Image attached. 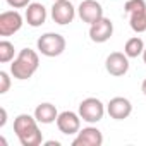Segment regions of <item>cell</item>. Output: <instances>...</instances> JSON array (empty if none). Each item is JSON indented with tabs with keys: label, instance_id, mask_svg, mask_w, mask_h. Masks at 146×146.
Listing matches in <instances>:
<instances>
[{
	"label": "cell",
	"instance_id": "cell-1",
	"mask_svg": "<svg viewBox=\"0 0 146 146\" xmlns=\"http://www.w3.org/2000/svg\"><path fill=\"white\" fill-rule=\"evenodd\" d=\"M14 132L23 146H40L43 143V134L38 127V120L29 113H21L14 119Z\"/></svg>",
	"mask_w": 146,
	"mask_h": 146
},
{
	"label": "cell",
	"instance_id": "cell-2",
	"mask_svg": "<svg viewBox=\"0 0 146 146\" xmlns=\"http://www.w3.org/2000/svg\"><path fill=\"white\" fill-rule=\"evenodd\" d=\"M38 67H40L38 53L31 48H23L19 52V55L14 58V62L11 64V74H12V78L19 79V81H26V79L33 78Z\"/></svg>",
	"mask_w": 146,
	"mask_h": 146
},
{
	"label": "cell",
	"instance_id": "cell-3",
	"mask_svg": "<svg viewBox=\"0 0 146 146\" xmlns=\"http://www.w3.org/2000/svg\"><path fill=\"white\" fill-rule=\"evenodd\" d=\"M36 46L45 57H58L65 50V38L58 33H45L38 38Z\"/></svg>",
	"mask_w": 146,
	"mask_h": 146
},
{
	"label": "cell",
	"instance_id": "cell-4",
	"mask_svg": "<svg viewBox=\"0 0 146 146\" xmlns=\"http://www.w3.org/2000/svg\"><path fill=\"white\" fill-rule=\"evenodd\" d=\"M79 115L88 124H96L105 115V105L98 98H86L79 103Z\"/></svg>",
	"mask_w": 146,
	"mask_h": 146
},
{
	"label": "cell",
	"instance_id": "cell-5",
	"mask_svg": "<svg viewBox=\"0 0 146 146\" xmlns=\"http://www.w3.org/2000/svg\"><path fill=\"white\" fill-rule=\"evenodd\" d=\"M76 17V9L70 4V0H55L52 5V19L53 23L65 26L72 23Z\"/></svg>",
	"mask_w": 146,
	"mask_h": 146
},
{
	"label": "cell",
	"instance_id": "cell-6",
	"mask_svg": "<svg viewBox=\"0 0 146 146\" xmlns=\"http://www.w3.org/2000/svg\"><path fill=\"white\" fill-rule=\"evenodd\" d=\"M57 127L65 136L78 134L81 131V115L76 113V112L65 110V112L58 113V117H57Z\"/></svg>",
	"mask_w": 146,
	"mask_h": 146
},
{
	"label": "cell",
	"instance_id": "cell-7",
	"mask_svg": "<svg viewBox=\"0 0 146 146\" xmlns=\"http://www.w3.org/2000/svg\"><path fill=\"white\" fill-rule=\"evenodd\" d=\"M78 14H79L81 21L88 23L90 26L95 24L96 21H100L102 17H105L103 16V7L96 0H83L78 7Z\"/></svg>",
	"mask_w": 146,
	"mask_h": 146
},
{
	"label": "cell",
	"instance_id": "cell-8",
	"mask_svg": "<svg viewBox=\"0 0 146 146\" xmlns=\"http://www.w3.org/2000/svg\"><path fill=\"white\" fill-rule=\"evenodd\" d=\"M105 69L110 76L120 78L129 70V57L122 52H112L105 60Z\"/></svg>",
	"mask_w": 146,
	"mask_h": 146
},
{
	"label": "cell",
	"instance_id": "cell-9",
	"mask_svg": "<svg viewBox=\"0 0 146 146\" xmlns=\"http://www.w3.org/2000/svg\"><path fill=\"white\" fill-rule=\"evenodd\" d=\"M23 28V16L17 11H5L0 14V36H12Z\"/></svg>",
	"mask_w": 146,
	"mask_h": 146
},
{
	"label": "cell",
	"instance_id": "cell-10",
	"mask_svg": "<svg viewBox=\"0 0 146 146\" xmlns=\"http://www.w3.org/2000/svg\"><path fill=\"white\" fill-rule=\"evenodd\" d=\"M113 35V23L108 17H102L95 24L90 26V38L95 43H105Z\"/></svg>",
	"mask_w": 146,
	"mask_h": 146
},
{
	"label": "cell",
	"instance_id": "cell-11",
	"mask_svg": "<svg viewBox=\"0 0 146 146\" xmlns=\"http://www.w3.org/2000/svg\"><path fill=\"white\" fill-rule=\"evenodd\" d=\"M107 112H108V115H110L112 119H115V120H124V119H127V117L131 115L132 105H131V102H129L127 98H124V96H115V98H112V100L108 102Z\"/></svg>",
	"mask_w": 146,
	"mask_h": 146
},
{
	"label": "cell",
	"instance_id": "cell-12",
	"mask_svg": "<svg viewBox=\"0 0 146 146\" xmlns=\"http://www.w3.org/2000/svg\"><path fill=\"white\" fill-rule=\"evenodd\" d=\"M102 144H103V134L96 127H84L72 141V146H102Z\"/></svg>",
	"mask_w": 146,
	"mask_h": 146
},
{
	"label": "cell",
	"instance_id": "cell-13",
	"mask_svg": "<svg viewBox=\"0 0 146 146\" xmlns=\"http://www.w3.org/2000/svg\"><path fill=\"white\" fill-rule=\"evenodd\" d=\"M26 23L31 26V28H40L41 24H45L46 21V9L43 4H38V2H31L28 7H26Z\"/></svg>",
	"mask_w": 146,
	"mask_h": 146
},
{
	"label": "cell",
	"instance_id": "cell-14",
	"mask_svg": "<svg viewBox=\"0 0 146 146\" xmlns=\"http://www.w3.org/2000/svg\"><path fill=\"white\" fill-rule=\"evenodd\" d=\"M35 117L40 124H52V122H57L58 112H57L55 105H52V103H40L35 108Z\"/></svg>",
	"mask_w": 146,
	"mask_h": 146
},
{
	"label": "cell",
	"instance_id": "cell-15",
	"mask_svg": "<svg viewBox=\"0 0 146 146\" xmlns=\"http://www.w3.org/2000/svg\"><path fill=\"white\" fill-rule=\"evenodd\" d=\"M129 26L134 33H144L146 31V7L129 12Z\"/></svg>",
	"mask_w": 146,
	"mask_h": 146
},
{
	"label": "cell",
	"instance_id": "cell-16",
	"mask_svg": "<svg viewBox=\"0 0 146 146\" xmlns=\"http://www.w3.org/2000/svg\"><path fill=\"white\" fill-rule=\"evenodd\" d=\"M144 43H143V40L139 38V36H132V38H129L127 41H125V45H124V53L129 57V58H137L139 55H143V52H144Z\"/></svg>",
	"mask_w": 146,
	"mask_h": 146
},
{
	"label": "cell",
	"instance_id": "cell-17",
	"mask_svg": "<svg viewBox=\"0 0 146 146\" xmlns=\"http://www.w3.org/2000/svg\"><path fill=\"white\" fill-rule=\"evenodd\" d=\"M11 60H14V45L7 40H2L0 41V62L7 64Z\"/></svg>",
	"mask_w": 146,
	"mask_h": 146
},
{
	"label": "cell",
	"instance_id": "cell-18",
	"mask_svg": "<svg viewBox=\"0 0 146 146\" xmlns=\"http://www.w3.org/2000/svg\"><path fill=\"white\" fill-rule=\"evenodd\" d=\"M11 88V78L5 70H0V95H5Z\"/></svg>",
	"mask_w": 146,
	"mask_h": 146
},
{
	"label": "cell",
	"instance_id": "cell-19",
	"mask_svg": "<svg viewBox=\"0 0 146 146\" xmlns=\"http://www.w3.org/2000/svg\"><path fill=\"white\" fill-rule=\"evenodd\" d=\"M7 4L12 7V9H24L31 4V0H7Z\"/></svg>",
	"mask_w": 146,
	"mask_h": 146
},
{
	"label": "cell",
	"instance_id": "cell-20",
	"mask_svg": "<svg viewBox=\"0 0 146 146\" xmlns=\"http://www.w3.org/2000/svg\"><path fill=\"white\" fill-rule=\"evenodd\" d=\"M5 122H7V112H5V108H2V120H0V127H4Z\"/></svg>",
	"mask_w": 146,
	"mask_h": 146
},
{
	"label": "cell",
	"instance_id": "cell-21",
	"mask_svg": "<svg viewBox=\"0 0 146 146\" xmlns=\"http://www.w3.org/2000/svg\"><path fill=\"white\" fill-rule=\"evenodd\" d=\"M46 146H60V143L58 141H48V143H45Z\"/></svg>",
	"mask_w": 146,
	"mask_h": 146
},
{
	"label": "cell",
	"instance_id": "cell-22",
	"mask_svg": "<svg viewBox=\"0 0 146 146\" xmlns=\"http://www.w3.org/2000/svg\"><path fill=\"white\" fill-rule=\"evenodd\" d=\"M141 91H143V95L146 96V79H144V81L141 83Z\"/></svg>",
	"mask_w": 146,
	"mask_h": 146
},
{
	"label": "cell",
	"instance_id": "cell-23",
	"mask_svg": "<svg viewBox=\"0 0 146 146\" xmlns=\"http://www.w3.org/2000/svg\"><path fill=\"white\" fill-rule=\"evenodd\" d=\"M143 60H144V64H146V48H144V52H143Z\"/></svg>",
	"mask_w": 146,
	"mask_h": 146
},
{
	"label": "cell",
	"instance_id": "cell-24",
	"mask_svg": "<svg viewBox=\"0 0 146 146\" xmlns=\"http://www.w3.org/2000/svg\"><path fill=\"white\" fill-rule=\"evenodd\" d=\"M53 2H55V0H53Z\"/></svg>",
	"mask_w": 146,
	"mask_h": 146
}]
</instances>
